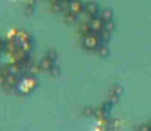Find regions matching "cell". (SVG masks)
<instances>
[{"label":"cell","mask_w":151,"mask_h":131,"mask_svg":"<svg viewBox=\"0 0 151 131\" xmlns=\"http://www.w3.org/2000/svg\"><path fill=\"white\" fill-rule=\"evenodd\" d=\"M39 84V81L35 75H31V74H26L22 75L15 87V90L18 94L20 95H29L32 94Z\"/></svg>","instance_id":"6da1fadb"},{"label":"cell","mask_w":151,"mask_h":131,"mask_svg":"<svg viewBox=\"0 0 151 131\" xmlns=\"http://www.w3.org/2000/svg\"><path fill=\"white\" fill-rule=\"evenodd\" d=\"M82 47L87 50H90V52H95L96 48L102 44L101 40H100V37H99V33H89L88 35L86 37H82Z\"/></svg>","instance_id":"7a4b0ae2"},{"label":"cell","mask_w":151,"mask_h":131,"mask_svg":"<svg viewBox=\"0 0 151 131\" xmlns=\"http://www.w3.org/2000/svg\"><path fill=\"white\" fill-rule=\"evenodd\" d=\"M88 24H89V26H90V28H91V31L94 33H100L103 29V26H104V21L99 15L90 18V20H89Z\"/></svg>","instance_id":"3957f363"},{"label":"cell","mask_w":151,"mask_h":131,"mask_svg":"<svg viewBox=\"0 0 151 131\" xmlns=\"http://www.w3.org/2000/svg\"><path fill=\"white\" fill-rule=\"evenodd\" d=\"M68 11L76 15L84 12V4L81 0H70L68 2Z\"/></svg>","instance_id":"277c9868"},{"label":"cell","mask_w":151,"mask_h":131,"mask_svg":"<svg viewBox=\"0 0 151 131\" xmlns=\"http://www.w3.org/2000/svg\"><path fill=\"white\" fill-rule=\"evenodd\" d=\"M19 80H20V75L9 74V75H7L6 81H5V83H4L1 87L4 88V89H6V90H11V89H13V88L17 87Z\"/></svg>","instance_id":"5b68a950"},{"label":"cell","mask_w":151,"mask_h":131,"mask_svg":"<svg viewBox=\"0 0 151 131\" xmlns=\"http://www.w3.org/2000/svg\"><path fill=\"white\" fill-rule=\"evenodd\" d=\"M84 12H86L90 18H93V16H97V15H99L100 8H99V6H97L96 2H94V1H88V2L84 4Z\"/></svg>","instance_id":"8992f818"},{"label":"cell","mask_w":151,"mask_h":131,"mask_svg":"<svg viewBox=\"0 0 151 131\" xmlns=\"http://www.w3.org/2000/svg\"><path fill=\"white\" fill-rule=\"evenodd\" d=\"M19 48V44L15 41V39H7L5 41V46H4V52L7 54V55H13L17 49Z\"/></svg>","instance_id":"52a82bcc"},{"label":"cell","mask_w":151,"mask_h":131,"mask_svg":"<svg viewBox=\"0 0 151 131\" xmlns=\"http://www.w3.org/2000/svg\"><path fill=\"white\" fill-rule=\"evenodd\" d=\"M15 41L18 42V44H21L24 42H28V41H33V38L24 29H20L18 31L17 33V37H15Z\"/></svg>","instance_id":"ba28073f"},{"label":"cell","mask_w":151,"mask_h":131,"mask_svg":"<svg viewBox=\"0 0 151 131\" xmlns=\"http://www.w3.org/2000/svg\"><path fill=\"white\" fill-rule=\"evenodd\" d=\"M54 63H55V62H53L52 60H49L47 56H43V57L40 60V62H39V67H40V69H41L42 72H49L50 68L54 66Z\"/></svg>","instance_id":"9c48e42d"},{"label":"cell","mask_w":151,"mask_h":131,"mask_svg":"<svg viewBox=\"0 0 151 131\" xmlns=\"http://www.w3.org/2000/svg\"><path fill=\"white\" fill-rule=\"evenodd\" d=\"M104 22L106 21H110V20H114V12L110 9V8H104L100 12V15H99Z\"/></svg>","instance_id":"30bf717a"},{"label":"cell","mask_w":151,"mask_h":131,"mask_svg":"<svg viewBox=\"0 0 151 131\" xmlns=\"http://www.w3.org/2000/svg\"><path fill=\"white\" fill-rule=\"evenodd\" d=\"M95 52H96L97 55L101 56V57H108L109 54H110V50H109V48L106 46V44H101L97 48H96Z\"/></svg>","instance_id":"8fae6325"},{"label":"cell","mask_w":151,"mask_h":131,"mask_svg":"<svg viewBox=\"0 0 151 131\" xmlns=\"http://www.w3.org/2000/svg\"><path fill=\"white\" fill-rule=\"evenodd\" d=\"M99 37H100V40L102 44H107L110 41L111 39V32H108L106 29H102L100 33H99Z\"/></svg>","instance_id":"7c38bea8"},{"label":"cell","mask_w":151,"mask_h":131,"mask_svg":"<svg viewBox=\"0 0 151 131\" xmlns=\"http://www.w3.org/2000/svg\"><path fill=\"white\" fill-rule=\"evenodd\" d=\"M63 19H65V21L67 24H75L76 21H77V15L68 11V12L65 13V18Z\"/></svg>","instance_id":"4fadbf2b"},{"label":"cell","mask_w":151,"mask_h":131,"mask_svg":"<svg viewBox=\"0 0 151 131\" xmlns=\"http://www.w3.org/2000/svg\"><path fill=\"white\" fill-rule=\"evenodd\" d=\"M78 32H80L81 37H86V35H88L89 33H91L93 31H91L89 24H82V25L80 26V28H78Z\"/></svg>","instance_id":"5bb4252c"},{"label":"cell","mask_w":151,"mask_h":131,"mask_svg":"<svg viewBox=\"0 0 151 131\" xmlns=\"http://www.w3.org/2000/svg\"><path fill=\"white\" fill-rule=\"evenodd\" d=\"M19 47L22 49V50H25L26 53H31L32 52V49H33V47H34V44H33V41H28V42H24V44H19Z\"/></svg>","instance_id":"9a60e30c"},{"label":"cell","mask_w":151,"mask_h":131,"mask_svg":"<svg viewBox=\"0 0 151 131\" xmlns=\"http://www.w3.org/2000/svg\"><path fill=\"white\" fill-rule=\"evenodd\" d=\"M45 56H47V57H48L49 60H52L53 62H55V61L58 60V53H56V50H54V49L47 50V53H46Z\"/></svg>","instance_id":"2e32d148"},{"label":"cell","mask_w":151,"mask_h":131,"mask_svg":"<svg viewBox=\"0 0 151 131\" xmlns=\"http://www.w3.org/2000/svg\"><path fill=\"white\" fill-rule=\"evenodd\" d=\"M103 29H106L108 32H113L114 29H115V22H114V20L106 21L104 22V26H103Z\"/></svg>","instance_id":"e0dca14e"},{"label":"cell","mask_w":151,"mask_h":131,"mask_svg":"<svg viewBox=\"0 0 151 131\" xmlns=\"http://www.w3.org/2000/svg\"><path fill=\"white\" fill-rule=\"evenodd\" d=\"M49 74L52 75V76H58L59 74H60V68L58 67V66H55V63H54V66L50 68V70H49Z\"/></svg>","instance_id":"ac0fdd59"},{"label":"cell","mask_w":151,"mask_h":131,"mask_svg":"<svg viewBox=\"0 0 151 131\" xmlns=\"http://www.w3.org/2000/svg\"><path fill=\"white\" fill-rule=\"evenodd\" d=\"M137 131H151V128L149 124H142L138 127Z\"/></svg>","instance_id":"d6986e66"},{"label":"cell","mask_w":151,"mask_h":131,"mask_svg":"<svg viewBox=\"0 0 151 131\" xmlns=\"http://www.w3.org/2000/svg\"><path fill=\"white\" fill-rule=\"evenodd\" d=\"M113 91H114V94H116V95H121V92L123 91V89L119 87V86H115V87L113 88Z\"/></svg>","instance_id":"ffe728a7"},{"label":"cell","mask_w":151,"mask_h":131,"mask_svg":"<svg viewBox=\"0 0 151 131\" xmlns=\"http://www.w3.org/2000/svg\"><path fill=\"white\" fill-rule=\"evenodd\" d=\"M4 46H5V41L0 39V53L4 52Z\"/></svg>","instance_id":"44dd1931"},{"label":"cell","mask_w":151,"mask_h":131,"mask_svg":"<svg viewBox=\"0 0 151 131\" xmlns=\"http://www.w3.org/2000/svg\"><path fill=\"white\" fill-rule=\"evenodd\" d=\"M56 1H59V0H49V2H50V4H53V2H56Z\"/></svg>","instance_id":"7402d4cb"},{"label":"cell","mask_w":151,"mask_h":131,"mask_svg":"<svg viewBox=\"0 0 151 131\" xmlns=\"http://www.w3.org/2000/svg\"><path fill=\"white\" fill-rule=\"evenodd\" d=\"M61 1H63V2H69L70 0H61Z\"/></svg>","instance_id":"603a6c76"},{"label":"cell","mask_w":151,"mask_h":131,"mask_svg":"<svg viewBox=\"0 0 151 131\" xmlns=\"http://www.w3.org/2000/svg\"><path fill=\"white\" fill-rule=\"evenodd\" d=\"M149 125H150V128H151V122H150V123H149Z\"/></svg>","instance_id":"cb8c5ba5"}]
</instances>
